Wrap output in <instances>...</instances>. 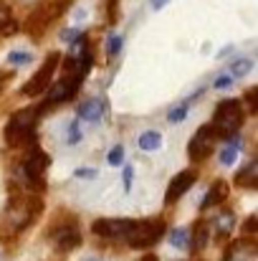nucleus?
I'll return each mask as SVG.
<instances>
[{
    "mask_svg": "<svg viewBox=\"0 0 258 261\" xmlns=\"http://www.w3.org/2000/svg\"><path fill=\"white\" fill-rule=\"evenodd\" d=\"M41 117V107H25L20 112H15L10 117V122L5 124V142L10 147H20V145H33L36 137V124Z\"/></svg>",
    "mask_w": 258,
    "mask_h": 261,
    "instance_id": "f257e3e1",
    "label": "nucleus"
},
{
    "mask_svg": "<svg viewBox=\"0 0 258 261\" xmlns=\"http://www.w3.org/2000/svg\"><path fill=\"white\" fill-rule=\"evenodd\" d=\"M243 124V104L238 99H225L215 107V114H213V129L218 137L228 140L233 135H238Z\"/></svg>",
    "mask_w": 258,
    "mask_h": 261,
    "instance_id": "f03ea898",
    "label": "nucleus"
},
{
    "mask_svg": "<svg viewBox=\"0 0 258 261\" xmlns=\"http://www.w3.org/2000/svg\"><path fill=\"white\" fill-rule=\"evenodd\" d=\"M74 59H69L66 61V74H64V79L56 84V87H48V96H46V101L41 104V112H46L48 107H53V104H61V101H69V99H74L76 96V91L81 87V79H84V74H76L74 71Z\"/></svg>",
    "mask_w": 258,
    "mask_h": 261,
    "instance_id": "7ed1b4c3",
    "label": "nucleus"
},
{
    "mask_svg": "<svg viewBox=\"0 0 258 261\" xmlns=\"http://www.w3.org/2000/svg\"><path fill=\"white\" fill-rule=\"evenodd\" d=\"M165 233V221L162 218H145V221H134V226L129 228V233L124 236L129 241L132 249H150L152 244H157Z\"/></svg>",
    "mask_w": 258,
    "mask_h": 261,
    "instance_id": "20e7f679",
    "label": "nucleus"
},
{
    "mask_svg": "<svg viewBox=\"0 0 258 261\" xmlns=\"http://www.w3.org/2000/svg\"><path fill=\"white\" fill-rule=\"evenodd\" d=\"M71 5V0H46L41 8H36L25 23V28L31 31V36H41L56 18L64 15V10Z\"/></svg>",
    "mask_w": 258,
    "mask_h": 261,
    "instance_id": "39448f33",
    "label": "nucleus"
},
{
    "mask_svg": "<svg viewBox=\"0 0 258 261\" xmlns=\"http://www.w3.org/2000/svg\"><path fill=\"white\" fill-rule=\"evenodd\" d=\"M48 165H51V158L41 150V147H31V152L25 155V160H23V173L28 177V182H31V188H36L38 193L46 188V180H43V175L48 170Z\"/></svg>",
    "mask_w": 258,
    "mask_h": 261,
    "instance_id": "423d86ee",
    "label": "nucleus"
},
{
    "mask_svg": "<svg viewBox=\"0 0 258 261\" xmlns=\"http://www.w3.org/2000/svg\"><path fill=\"white\" fill-rule=\"evenodd\" d=\"M215 142H218V135H215L213 124H203V127L192 135V140H190V145H187L190 160H197V163H200V160L210 158L213 150H215Z\"/></svg>",
    "mask_w": 258,
    "mask_h": 261,
    "instance_id": "0eeeda50",
    "label": "nucleus"
},
{
    "mask_svg": "<svg viewBox=\"0 0 258 261\" xmlns=\"http://www.w3.org/2000/svg\"><path fill=\"white\" fill-rule=\"evenodd\" d=\"M59 64H61V56H59V54H48L46 61H43V66L38 69V74L23 87V94H25V96H38V94H43L46 89L51 87V79H53Z\"/></svg>",
    "mask_w": 258,
    "mask_h": 261,
    "instance_id": "6e6552de",
    "label": "nucleus"
},
{
    "mask_svg": "<svg viewBox=\"0 0 258 261\" xmlns=\"http://www.w3.org/2000/svg\"><path fill=\"white\" fill-rule=\"evenodd\" d=\"M41 211H43L41 198H36V195H31V198H20V200L10 203V221H13V226L20 231V228H25V226H28Z\"/></svg>",
    "mask_w": 258,
    "mask_h": 261,
    "instance_id": "1a4fd4ad",
    "label": "nucleus"
},
{
    "mask_svg": "<svg viewBox=\"0 0 258 261\" xmlns=\"http://www.w3.org/2000/svg\"><path fill=\"white\" fill-rule=\"evenodd\" d=\"M132 226H134V221H129V218H99V221H94L91 231L101 239H124Z\"/></svg>",
    "mask_w": 258,
    "mask_h": 261,
    "instance_id": "9d476101",
    "label": "nucleus"
},
{
    "mask_svg": "<svg viewBox=\"0 0 258 261\" xmlns=\"http://www.w3.org/2000/svg\"><path fill=\"white\" fill-rule=\"evenodd\" d=\"M195 180H197V173H195V170H185V173H180L177 177H172L170 188H167V195H165V203L172 205L180 195H185V193L192 188Z\"/></svg>",
    "mask_w": 258,
    "mask_h": 261,
    "instance_id": "9b49d317",
    "label": "nucleus"
},
{
    "mask_svg": "<svg viewBox=\"0 0 258 261\" xmlns=\"http://www.w3.org/2000/svg\"><path fill=\"white\" fill-rule=\"evenodd\" d=\"M258 251L256 241L251 239V236H246V239H241V241H233L231 246H228V251H225V256L223 261H246V259H253Z\"/></svg>",
    "mask_w": 258,
    "mask_h": 261,
    "instance_id": "f8f14e48",
    "label": "nucleus"
},
{
    "mask_svg": "<svg viewBox=\"0 0 258 261\" xmlns=\"http://www.w3.org/2000/svg\"><path fill=\"white\" fill-rule=\"evenodd\" d=\"M53 241H56V246H59L61 251H71V249H76V246L81 244L79 226L69 223V226H61V228H56V231H53Z\"/></svg>",
    "mask_w": 258,
    "mask_h": 261,
    "instance_id": "ddd939ff",
    "label": "nucleus"
},
{
    "mask_svg": "<svg viewBox=\"0 0 258 261\" xmlns=\"http://www.w3.org/2000/svg\"><path fill=\"white\" fill-rule=\"evenodd\" d=\"M228 198V185H225V180H215L213 185H210V190H208V195H205V200H203V211H208V208H213V205H218V203H223Z\"/></svg>",
    "mask_w": 258,
    "mask_h": 261,
    "instance_id": "4468645a",
    "label": "nucleus"
},
{
    "mask_svg": "<svg viewBox=\"0 0 258 261\" xmlns=\"http://www.w3.org/2000/svg\"><path fill=\"white\" fill-rule=\"evenodd\" d=\"M104 101H99V99H89V101H81L79 104V109H76V114L86 119V122H99L101 119V114H104Z\"/></svg>",
    "mask_w": 258,
    "mask_h": 261,
    "instance_id": "2eb2a0df",
    "label": "nucleus"
},
{
    "mask_svg": "<svg viewBox=\"0 0 258 261\" xmlns=\"http://www.w3.org/2000/svg\"><path fill=\"white\" fill-rule=\"evenodd\" d=\"M233 226H236V216H233L231 211H220V213H218V218L213 221L215 239H225V236L233 231Z\"/></svg>",
    "mask_w": 258,
    "mask_h": 261,
    "instance_id": "dca6fc26",
    "label": "nucleus"
},
{
    "mask_svg": "<svg viewBox=\"0 0 258 261\" xmlns=\"http://www.w3.org/2000/svg\"><path fill=\"white\" fill-rule=\"evenodd\" d=\"M236 182H238V185H243V188H256L258 185V163L256 160H251L243 170H238Z\"/></svg>",
    "mask_w": 258,
    "mask_h": 261,
    "instance_id": "f3484780",
    "label": "nucleus"
},
{
    "mask_svg": "<svg viewBox=\"0 0 258 261\" xmlns=\"http://www.w3.org/2000/svg\"><path fill=\"white\" fill-rule=\"evenodd\" d=\"M208 233H210V231H208V223H205V221H197L195 228H192V241H190L187 246H190L192 251H203L205 244H208Z\"/></svg>",
    "mask_w": 258,
    "mask_h": 261,
    "instance_id": "a211bd4d",
    "label": "nucleus"
},
{
    "mask_svg": "<svg viewBox=\"0 0 258 261\" xmlns=\"http://www.w3.org/2000/svg\"><path fill=\"white\" fill-rule=\"evenodd\" d=\"M160 145H162V135H160V132L150 129V132H142V135H139V150L155 152V150H160Z\"/></svg>",
    "mask_w": 258,
    "mask_h": 261,
    "instance_id": "6ab92c4d",
    "label": "nucleus"
},
{
    "mask_svg": "<svg viewBox=\"0 0 258 261\" xmlns=\"http://www.w3.org/2000/svg\"><path fill=\"white\" fill-rule=\"evenodd\" d=\"M187 241H190V231L187 228H175L170 233V244L175 249H187Z\"/></svg>",
    "mask_w": 258,
    "mask_h": 261,
    "instance_id": "aec40b11",
    "label": "nucleus"
},
{
    "mask_svg": "<svg viewBox=\"0 0 258 261\" xmlns=\"http://www.w3.org/2000/svg\"><path fill=\"white\" fill-rule=\"evenodd\" d=\"M251 69H253V61H251V59H238V61L231 66V74H233L236 79H241V76L251 74Z\"/></svg>",
    "mask_w": 258,
    "mask_h": 261,
    "instance_id": "412c9836",
    "label": "nucleus"
},
{
    "mask_svg": "<svg viewBox=\"0 0 258 261\" xmlns=\"http://www.w3.org/2000/svg\"><path fill=\"white\" fill-rule=\"evenodd\" d=\"M106 160H109V165H114V168H117V165H122V163H124V147H122V145L111 147V152H109V158H106Z\"/></svg>",
    "mask_w": 258,
    "mask_h": 261,
    "instance_id": "4be33fe9",
    "label": "nucleus"
},
{
    "mask_svg": "<svg viewBox=\"0 0 258 261\" xmlns=\"http://www.w3.org/2000/svg\"><path fill=\"white\" fill-rule=\"evenodd\" d=\"M122 51V36H109V41H106V54L109 56H117Z\"/></svg>",
    "mask_w": 258,
    "mask_h": 261,
    "instance_id": "5701e85b",
    "label": "nucleus"
},
{
    "mask_svg": "<svg viewBox=\"0 0 258 261\" xmlns=\"http://www.w3.org/2000/svg\"><path fill=\"white\" fill-rule=\"evenodd\" d=\"M33 56L31 54H23V51H13V54H8V61L10 64H15V66H20V64H28Z\"/></svg>",
    "mask_w": 258,
    "mask_h": 261,
    "instance_id": "b1692460",
    "label": "nucleus"
},
{
    "mask_svg": "<svg viewBox=\"0 0 258 261\" xmlns=\"http://www.w3.org/2000/svg\"><path fill=\"white\" fill-rule=\"evenodd\" d=\"M185 117H187V104H180V107H175L170 114H167V119H170V122H182Z\"/></svg>",
    "mask_w": 258,
    "mask_h": 261,
    "instance_id": "393cba45",
    "label": "nucleus"
},
{
    "mask_svg": "<svg viewBox=\"0 0 258 261\" xmlns=\"http://www.w3.org/2000/svg\"><path fill=\"white\" fill-rule=\"evenodd\" d=\"M81 140V129H79V122H69V145H76Z\"/></svg>",
    "mask_w": 258,
    "mask_h": 261,
    "instance_id": "a878e982",
    "label": "nucleus"
},
{
    "mask_svg": "<svg viewBox=\"0 0 258 261\" xmlns=\"http://www.w3.org/2000/svg\"><path fill=\"white\" fill-rule=\"evenodd\" d=\"M10 20H13V15H10V8L0 3V28H5Z\"/></svg>",
    "mask_w": 258,
    "mask_h": 261,
    "instance_id": "bb28decb",
    "label": "nucleus"
},
{
    "mask_svg": "<svg viewBox=\"0 0 258 261\" xmlns=\"http://www.w3.org/2000/svg\"><path fill=\"white\" fill-rule=\"evenodd\" d=\"M256 223H258V218H256V216H251V218L246 221V226H243V231H246L248 236H253V233H256Z\"/></svg>",
    "mask_w": 258,
    "mask_h": 261,
    "instance_id": "cd10ccee",
    "label": "nucleus"
},
{
    "mask_svg": "<svg viewBox=\"0 0 258 261\" xmlns=\"http://www.w3.org/2000/svg\"><path fill=\"white\" fill-rule=\"evenodd\" d=\"M246 104H248V112H256V89L246 94Z\"/></svg>",
    "mask_w": 258,
    "mask_h": 261,
    "instance_id": "c85d7f7f",
    "label": "nucleus"
},
{
    "mask_svg": "<svg viewBox=\"0 0 258 261\" xmlns=\"http://www.w3.org/2000/svg\"><path fill=\"white\" fill-rule=\"evenodd\" d=\"M231 82H233V76H225V74H223V76L215 79V89H228L231 87Z\"/></svg>",
    "mask_w": 258,
    "mask_h": 261,
    "instance_id": "c756f323",
    "label": "nucleus"
},
{
    "mask_svg": "<svg viewBox=\"0 0 258 261\" xmlns=\"http://www.w3.org/2000/svg\"><path fill=\"white\" fill-rule=\"evenodd\" d=\"M79 36H81V31H79V28H71V31H64V33H61V38H64V41H74V38H79Z\"/></svg>",
    "mask_w": 258,
    "mask_h": 261,
    "instance_id": "7c9ffc66",
    "label": "nucleus"
},
{
    "mask_svg": "<svg viewBox=\"0 0 258 261\" xmlns=\"http://www.w3.org/2000/svg\"><path fill=\"white\" fill-rule=\"evenodd\" d=\"M76 177H96V170H91V168H81V170H76Z\"/></svg>",
    "mask_w": 258,
    "mask_h": 261,
    "instance_id": "2f4dec72",
    "label": "nucleus"
},
{
    "mask_svg": "<svg viewBox=\"0 0 258 261\" xmlns=\"http://www.w3.org/2000/svg\"><path fill=\"white\" fill-rule=\"evenodd\" d=\"M124 188H127V190L132 188V168H129V165L124 168Z\"/></svg>",
    "mask_w": 258,
    "mask_h": 261,
    "instance_id": "473e14b6",
    "label": "nucleus"
},
{
    "mask_svg": "<svg viewBox=\"0 0 258 261\" xmlns=\"http://www.w3.org/2000/svg\"><path fill=\"white\" fill-rule=\"evenodd\" d=\"M170 0H150V5H152V10H160V8H165Z\"/></svg>",
    "mask_w": 258,
    "mask_h": 261,
    "instance_id": "72a5a7b5",
    "label": "nucleus"
},
{
    "mask_svg": "<svg viewBox=\"0 0 258 261\" xmlns=\"http://www.w3.org/2000/svg\"><path fill=\"white\" fill-rule=\"evenodd\" d=\"M10 76H13V71H0V91H3V84H5Z\"/></svg>",
    "mask_w": 258,
    "mask_h": 261,
    "instance_id": "f704fd0d",
    "label": "nucleus"
},
{
    "mask_svg": "<svg viewBox=\"0 0 258 261\" xmlns=\"http://www.w3.org/2000/svg\"><path fill=\"white\" fill-rule=\"evenodd\" d=\"M142 261H157V256H155V254H147V256H145Z\"/></svg>",
    "mask_w": 258,
    "mask_h": 261,
    "instance_id": "c9c22d12",
    "label": "nucleus"
},
{
    "mask_svg": "<svg viewBox=\"0 0 258 261\" xmlns=\"http://www.w3.org/2000/svg\"><path fill=\"white\" fill-rule=\"evenodd\" d=\"M84 261H104V259H84Z\"/></svg>",
    "mask_w": 258,
    "mask_h": 261,
    "instance_id": "e433bc0d",
    "label": "nucleus"
}]
</instances>
